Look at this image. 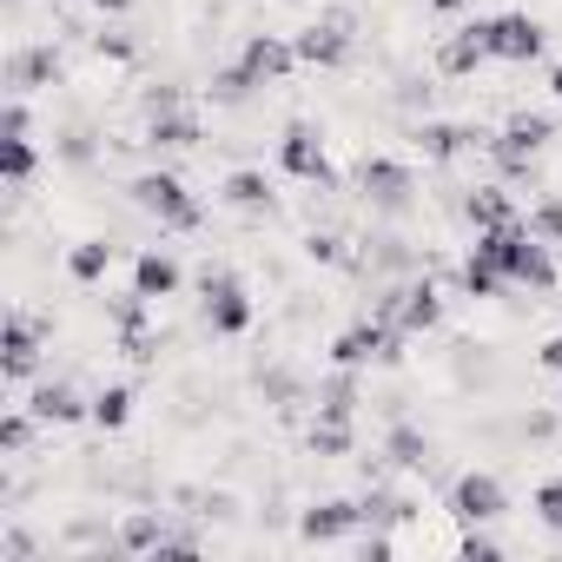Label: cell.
Segmentation results:
<instances>
[{"instance_id": "obj_1", "label": "cell", "mask_w": 562, "mask_h": 562, "mask_svg": "<svg viewBox=\"0 0 562 562\" xmlns=\"http://www.w3.org/2000/svg\"><path fill=\"white\" fill-rule=\"evenodd\" d=\"M476 258L503 278H516V285H536L549 292L555 285V258H549V238L529 232V218H509V225H490L476 232Z\"/></svg>"}, {"instance_id": "obj_2", "label": "cell", "mask_w": 562, "mask_h": 562, "mask_svg": "<svg viewBox=\"0 0 562 562\" xmlns=\"http://www.w3.org/2000/svg\"><path fill=\"white\" fill-rule=\"evenodd\" d=\"M126 192H133V205H139V212H153V218H159V225H172V232H192V225H199V199L186 192V179H179V172H139Z\"/></svg>"}, {"instance_id": "obj_3", "label": "cell", "mask_w": 562, "mask_h": 562, "mask_svg": "<svg viewBox=\"0 0 562 562\" xmlns=\"http://www.w3.org/2000/svg\"><path fill=\"white\" fill-rule=\"evenodd\" d=\"M397 345H404V331H391L384 318H378V325L364 318V325H351V331L331 338V364H338V371H358V364H397V358H404Z\"/></svg>"}, {"instance_id": "obj_4", "label": "cell", "mask_w": 562, "mask_h": 562, "mask_svg": "<svg viewBox=\"0 0 562 562\" xmlns=\"http://www.w3.org/2000/svg\"><path fill=\"white\" fill-rule=\"evenodd\" d=\"M549 133H555V126H549L542 113H516V120H509V126L490 139V159H496L509 179H522V172L536 166V153L549 146Z\"/></svg>"}, {"instance_id": "obj_5", "label": "cell", "mask_w": 562, "mask_h": 562, "mask_svg": "<svg viewBox=\"0 0 562 562\" xmlns=\"http://www.w3.org/2000/svg\"><path fill=\"white\" fill-rule=\"evenodd\" d=\"M483 34H490V60H509V67H529L549 47L542 21H529V14H496V21H483Z\"/></svg>"}, {"instance_id": "obj_6", "label": "cell", "mask_w": 562, "mask_h": 562, "mask_svg": "<svg viewBox=\"0 0 562 562\" xmlns=\"http://www.w3.org/2000/svg\"><path fill=\"white\" fill-rule=\"evenodd\" d=\"M205 325H212L218 338L251 331V299H245V285H238L232 271H205Z\"/></svg>"}, {"instance_id": "obj_7", "label": "cell", "mask_w": 562, "mask_h": 562, "mask_svg": "<svg viewBox=\"0 0 562 562\" xmlns=\"http://www.w3.org/2000/svg\"><path fill=\"white\" fill-rule=\"evenodd\" d=\"M292 47H299L305 67H345V60H351V14H325V21H312Z\"/></svg>"}, {"instance_id": "obj_8", "label": "cell", "mask_w": 562, "mask_h": 562, "mask_svg": "<svg viewBox=\"0 0 562 562\" xmlns=\"http://www.w3.org/2000/svg\"><path fill=\"white\" fill-rule=\"evenodd\" d=\"M41 371V325L27 318V312H14L8 318V338H0V378L8 384H27Z\"/></svg>"}, {"instance_id": "obj_9", "label": "cell", "mask_w": 562, "mask_h": 562, "mask_svg": "<svg viewBox=\"0 0 562 562\" xmlns=\"http://www.w3.org/2000/svg\"><path fill=\"white\" fill-rule=\"evenodd\" d=\"M358 192H364L378 212H404V205H411V192H417V179H411V166H397V159H364Z\"/></svg>"}, {"instance_id": "obj_10", "label": "cell", "mask_w": 562, "mask_h": 562, "mask_svg": "<svg viewBox=\"0 0 562 562\" xmlns=\"http://www.w3.org/2000/svg\"><path fill=\"white\" fill-rule=\"evenodd\" d=\"M278 166H285L292 179H331V159H325V139H318V126L292 120V126H285V139H278Z\"/></svg>"}, {"instance_id": "obj_11", "label": "cell", "mask_w": 562, "mask_h": 562, "mask_svg": "<svg viewBox=\"0 0 562 562\" xmlns=\"http://www.w3.org/2000/svg\"><path fill=\"white\" fill-rule=\"evenodd\" d=\"M378 312H384V318H397V331H404V338H417V331H430V325L443 318V299H437V285H430V278H424V285H404V292H391Z\"/></svg>"}, {"instance_id": "obj_12", "label": "cell", "mask_w": 562, "mask_h": 562, "mask_svg": "<svg viewBox=\"0 0 562 562\" xmlns=\"http://www.w3.org/2000/svg\"><path fill=\"white\" fill-rule=\"evenodd\" d=\"M238 67H245L251 87H271V80H285V74L299 67V47H292V41H278V34H251L245 54H238Z\"/></svg>"}, {"instance_id": "obj_13", "label": "cell", "mask_w": 562, "mask_h": 562, "mask_svg": "<svg viewBox=\"0 0 562 562\" xmlns=\"http://www.w3.org/2000/svg\"><path fill=\"white\" fill-rule=\"evenodd\" d=\"M450 509H457L463 522H496V516H503V483H496V476H483V470H470V476H457Z\"/></svg>"}, {"instance_id": "obj_14", "label": "cell", "mask_w": 562, "mask_h": 562, "mask_svg": "<svg viewBox=\"0 0 562 562\" xmlns=\"http://www.w3.org/2000/svg\"><path fill=\"white\" fill-rule=\"evenodd\" d=\"M483 60H490V34H483V21L457 27V34L437 47V67H443V74H476Z\"/></svg>"}, {"instance_id": "obj_15", "label": "cell", "mask_w": 562, "mask_h": 562, "mask_svg": "<svg viewBox=\"0 0 562 562\" xmlns=\"http://www.w3.org/2000/svg\"><path fill=\"white\" fill-rule=\"evenodd\" d=\"M27 411H34L41 424H80V417H93V397H80L74 384H41Z\"/></svg>"}, {"instance_id": "obj_16", "label": "cell", "mask_w": 562, "mask_h": 562, "mask_svg": "<svg viewBox=\"0 0 562 562\" xmlns=\"http://www.w3.org/2000/svg\"><path fill=\"white\" fill-rule=\"evenodd\" d=\"M146 146L153 153H186V146H199V120L179 113V106H166V113L146 120Z\"/></svg>"}, {"instance_id": "obj_17", "label": "cell", "mask_w": 562, "mask_h": 562, "mask_svg": "<svg viewBox=\"0 0 562 562\" xmlns=\"http://www.w3.org/2000/svg\"><path fill=\"white\" fill-rule=\"evenodd\" d=\"M133 292H139V299H172V292H179V265H172L166 251H139V258H133Z\"/></svg>"}, {"instance_id": "obj_18", "label": "cell", "mask_w": 562, "mask_h": 562, "mask_svg": "<svg viewBox=\"0 0 562 562\" xmlns=\"http://www.w3.org/2000/svg\"><path fill=\"white\" fill-rule=\"evenodd\" d=\"M54 80H60V54H54V47H27V54H14V67H8V87H14V93L54 87Z\"/></svg>"}, {"instance_id": "obj_19", "label": "cell", "mask_w": 562, "mask_h": 562, "mask_svg": "<svg viewBox=\"0 0 562 562\" xmlns=\"http://www.w3.org/2000/svg\"><path fill=\"white\" fill-rule=\"evenodd\" d=\"M351 522H364L358 503H318V509H305L299 536H305V542H338V536H351Z\"/></svg>"}, {"instance_id": "obj_20", "label": "cell", "mask_w": 562, "mask_h": 562, "mask_svg": "<svg viewBox=\"0 0 562 562\" xmlns=\"http://www.w3.org/2000/svg\"><path fill=\"white\" fill-rule=\"evenodd\" d=\"M225 205H238V212H271V179L265 172H232L225 179Z\"/></svg>"}, {"instance_id": "obj_21", "label": "cell", "mask_w": 562, "mask_h": 562, "mask_svg": "<svg viewBox=\"0 0 562 562\" xmlns=\"http://www.w3.org/2000/svg\"><path fill=\"white\" fill-rule=\"evenodd\" d=\"M463 212H470V225H476V232H490V225H509V218H516L509 192H496V186H476V192L463 199Z\"/></svg>"}, {"instance_id": "obj_22", "label": "cell", "mask_w": 562, "mask_h": 562, "mask_svg": "<svg viewBox=\"0 0 562 562\" xmlns=\"http://www.w3.org/2000/svg\"><path fill=\"white\" fill-rule=\"evenodd\" d=\"M476 139H490V133H463V126H443V120L417 126V146H424L430 159H450V153H463V146H476Z\"/></svg>"}, {"instance_id": "obj_23", "label": "cell", "mask_w": 562, "mask_h": 562, "mask_svg": "<svg viewBox=\"0 0 562 562\" xmlns=\"http://www.w3.org/2000/svg\"><path fill=\"white\" fill-rule=\"evenodd\" d=\"M312 450H318V457H345V450H351V417L318 411V424H312Z\"/></svg>"}, {"instance_id": "obj_24", "label": "cell", "mask_w": 562, "mask_h": 562, "mask_svg": "<svg viewBox=\"0 0 562 562\" xmlns=\"http://www.w3.org/2000/svg\"><path fill=\"white\" fill-rule=\"evenodd\" d=\"M159 542H166V522H159V516H126V522H120V549L159 555Z\"/></svg>"}, {"instance_id": "obj_25", "label": "cell", "mask_w": 562, "mask_h": 562, "mask_svg": "<svg viewBox=\"0 0 562 562\" xmlns=\"http://www.w3.org/2000/svg\"><path fill=\"white\" fill-rule=\"evenodd\" d=\"M34 166H41V153H34L27 133H21V139H0V172H8V186H27Z\"/></svg>"}, {"instance_id": "obj_26", "label": "cell", "mask_w": 562, "mask_h": 562, "mask_svg": "<svg viewBox=\"0 0 562 562\" xmlns=\"http://www.w3.org/2000/svg\"><path fill=\"white\" fill-rule=\"evenodd\" d=\"M106 265H113V245H106V238H87V245H74V258H67V271L80 278V285L106 278Z\"/></svg>"}, {"instance_id": "obj_27", "label": "cell", "mask_w": 562, "mask_h": 562, "mask_svg": "<svg viewBox=\"0 0 562 562\" xmlns=\"http://www.w3.org/2000/svg\"><path fill=\"white\" fill-rule=\"evenodd\" d=\"M126 417H133V391H126V384H113V391L93 397V424H100V430H120Z\"/></svg>"}, {"instance_id": "obj_28", "label": "cell", "mask_w": 562, "mask_h": 562, "mask_svg": "<svg viewBox=\"0 0 562 562\" xmlns=\"http://www.w3.org/2000/svg\"><path fill=\"white\" fill-rule=\"evenodd\" d=\"M391 457H397L404 470H424V463H430V443H424L411 424H397V430H391Z\"/></svg>"}, {"instance_id": "obj_29", "label": "cell", "mask_w": 562, "mask_h": 562, "mask_svg": "<svg viewBox=\"0 0 562 562\" xmlns=\"http://www.w3.org/2000/svg\"><path fill=\"white\" fill-rule=\"evenodd\" d=\"M496 285H503V271H490V265L470 251V258H463V292H470V299H490Z\"/></svg>"}, {"instance_id": "obj_30", "label": "cell", "mask_w": 562, "mask_h": 562, "mask_svg": "<svg viewBox=\"0 0 562 562\" xmlns=\"http://www.w3.org/2000/svg\"><path fill=\"white\" fill-rule=\"evenodd\" d=\"M34 424H41L34 411H14L8 424H0V450H8V457H21V450H27V437H34Z\"/></svg>"}, {"instance_id": "obj_31", "label": "cell", "mask_w": 562, "mask_h": 562, "mask_svg": "<svg viewBox=\"0 0 562 562\" xmlns=\"http://www.w3.org/2000/svg\"><path fill=\"white\" fill-rule=\"evenodd\" d=\"M251 93V80H245V67H225V74H212V100L218 106H238Z\"/></svg>"}, {"instance_id": "obj_32", "label": "cell", "mask_w": 562, "mask_h": 562, "mask_svg": "<svg viewBox=\"0 0 562 562\" xmlns=\"http://www.w3.org/2000/svg\"><path fill=\"white\" fill-rule=\"evenodd\" d=\"M529 232L549 238V245H562V199H542V205L529 212Z\"/></svg>"}, {"instance_id": "obj_33", "label": "cell", "mask_w": 562, "mask_h": 562, "mask_svg": "<svg viewBox=\"0 0 562 562\" xmlns=\"http://www.w3.org/2000/svg\"><path fill=\"white\" fill-rule=\"evenodd\" d=\"M536 516H542V522H549V529H562V476H555V483H542V490H536Z\"/></svg>"}, {"instance_id": "obj_34", "label": "cell", "mask_w": 562, "mask_h": 562, "mask_svg": "<svg viewBox=\"0 0 562 562\" xmlns=\"http://www.w3.org/2000/svg\"><path fill=\"white\" fill-rule=\"evenodd\" d=\"M312 258L318 265H345V238H312Z\"/></svg>"}, {"instance_id": "obj_35", "label": "cell", "mask_w": 562, "mask_h": 562, "mask_svg": "<svg viewBox=\"0 0 562 562\" xmlns=\"http://www.w3.org/2000/svg\"><path fill=\"white\" fill-rule=\"evenodd\" d=\"M463 555H496V536H483V529L470 522V536H463Z\"/></svg>"}, {"instance_id": "obj_36", "label": "cell", "mask_w": 562, "mask_h": 562, "mask_svg": "<svg viewBox=\"0 0 562 562\" xmlns=\"http://www.w3.org/2000/svg\"><path fill=\"white\" fill-rule=\"evenodd\" d=\"M100 54H113V60H126V54H133V41H126V34H100Z\"/></svg>"}, {"instance_id": "obj_37", "label": "cell", "mask_w": 562, "mask_h": 562, "mask_svg": "<svg viewBox=\"0 0 562 562\" xmlns=\"http://www.w3.org/2000/svg\"><path fill=\"white\" fill-rule=\"evenodd\" d=\"M542 364H549V371H562V338H549V345H542Z\"/></svg>"}, {"instance_id": "obj_38", "label": "cell", "mask_w": 562, "mask_h": 562, "mask_svg": "<svg viewBox=\"0 0 562 562\" xmlns=\"http://www.w3.org/2000/svg\"><path fill=\"white\" fill-rule=\"evenodd\" d=\"M93 8H100V14H126V0H93Z\"/></svg>"}, {"instance_id": "obj_39", "label": "cell", "mask_w": 562, "mask_h": 562, "mask_svg": "<svg viewBox=\"0 0 562 562\" xmlns=\"http://www.w3.org/2000/svg\"><path fill=\"white\" fill-rule=\"evenodd\" d=\"M470 8V0H437V14H463Z\"/></svg>"}, {"instance_id": "obj_40", "label": "cell", "mask_w": 562, "mask_h": 562, "mask_svg": "<svg viewBox=\"0 0 562 562\" xmlns=\"http://www.w3.org/2000/svg\"><path fill=\"white\" fill-rule=\"evenodd\" d=\"M549 93H555V100H562V67H555V74H549Z\"/></svg>"}]
</instances>
